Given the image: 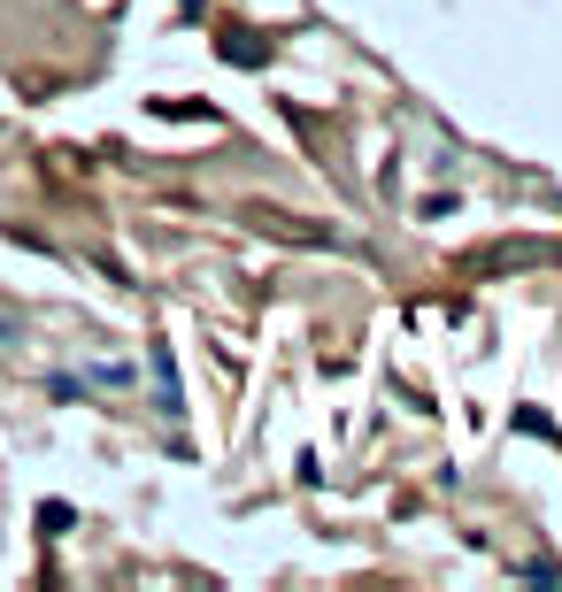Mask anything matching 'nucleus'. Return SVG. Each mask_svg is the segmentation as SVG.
<instances>
[{"label": "nucleus", "instance_id": "f257e3e1", "mask_svg": "<svg viewBox=\"0 0 562 592\" xmlns=\"http://www.w3.org/2000/svg\"><path fill=\"white\" fill-rule=\"evenodd\" d=\"M132 377H139L132 362H101V370H93V385H132Z\"/></svg>", "mask_w": 562, "mask_h": 592}]
</instances>
